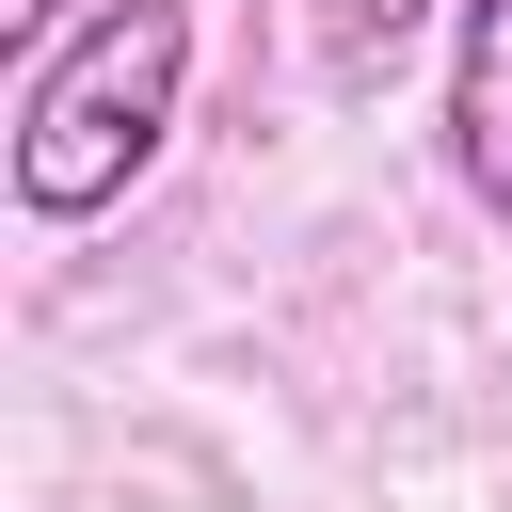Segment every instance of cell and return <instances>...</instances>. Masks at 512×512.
I'll return each instance as SVG.
<instances>
[{
    "mask_svg": "<svg viewBox=\"0 0 512 512\" xmlns=\"http://www.w3.org/2000/svg\"><path fill=\"white\" fill-rule=\"evenodd\" d=\"M176 96H192V0H112L64 48H32V80H16V208L32 224H96L160 160Z\"/></svg>",
    "mask_w": 512,
    "mask_h": 512,
    "instance_id": "obj_1",
    "label": "cell"
},
{
    "mask_svg": "<svg viewBox=\"0 0 512 512\" xmlns=\"http://www.w3.org/2000/svg\"><path fill=\"white\" fill-rule=\"evenodd\" d=\"M448 176L512 224V0H464L448 32Z\"/></svg>",
    "mask_w": 512,
    "mask_h": 512,
    "instance_id": "obj_2",
    "label": "cell"
},
{
    "mask_svg": "<svg viewBox=\"0 0 512 512\" xmlns=\"http://www.w3.org/2000/svg\"><path fill=\"white\" fill-rule=\"evenodd\" d=\"M416 16H432V0H320V48H336V64H384Z\"/></svg>",
    "mask_w": 512,
    "mask_h": 512,
    "instance_id": "obj_3",
    "label": "cell"
},
{
    "mask_svg": "<svg viewBox=\"0 0 512 512\" xmlns=\"http://www.w3.org/2000/svg\"><path fill=\"white\" fill-rule=\"evenodd\" d=\"M0 48H64V0H0Z\"/></svg>",
    "mask_w": 512,
    "mask_h": 512,
    "instance_id": "obj_4",
    "label": "cell"
}]
</instances>
